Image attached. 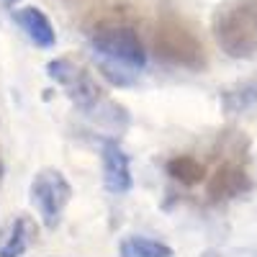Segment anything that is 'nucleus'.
I'll return each instance as SVG.
<instances>
[{"label":"nucleus","instance_id":"nucleus-1","mask_svg":"<svg viewBox=\"0 0 257 257\" xmlns=\"http://www.w3.org/2000/svg\"><path fill=\"white\" fill-rule=\"evenodd\" d=\"M90 47L103 75L116 85H132L147 64V49L139 34L128 26H100L90 34Z\"/></svg>","mask_w":257,"mask_h":257},{"label":"nucleus","instance_id":"nucleus-2","mask_svg":"<svg viewBox=\"0 0 257 257\" xmlns=\"http://www.w3.org/2000/svg\"><path fill=\"white\" fill-rule=\"evenodd\" d=\"M213 34L229 57H252L257 52V0H234L224 6L213 21Z\"/></svg>","mask_w":257,"mask_h":257},{"label":"nucleus","instance_id":"nucleus-3","mask_svg":"<svg viewBox=\"0 0 257 257\" xmlns=\"http://www.w3.org/2000/svg\"><path fill=\"white\" fill-rule=\"evenodd\" d=\"M155 52L160 54V59H165L170 64H178V67H185V70L198 72L206 67V52L201 47L198 36L175 18H167L157 26Z\"/></svg>","mask_w":257,"mask_h":257},{"label":"nucleus","instance_id":"nucleus-4","mask_svg":"<svg viewBox=\"0 0 257 257\" xmlns=\"http://www.w3.org/2000/svg\"><path fill=\"white\" fill-rule=\"evenodd\" d=\"M49 77L62 85L64 93H67V98L77 105L80 111L90 113V116H98L100 113V105H105L108 100L103 98V90L98 88V82L85 72L82 67H77V64L72 59H54L49 62L47 67Z\"/></svg>","mask_w":257,"mask_h":257},{"label":"nucleus","instance_id":"nucleus-5","mask_svg":"<svg viewBox=\"0 0 257 257\" xmlns=\"http://www.w3.org/2000/svg\"><path fill=\"white\" fill-rule=\"evenodd\" d=\"M72 198V188L57 170H41L31 183V203L39 211L44 226L54 229L62 221V213Z\"/></svg>","mask_w":257,"mask_h":257},{"label":"nucleus","instance_id":"nucleus-6","mask_svg":"<svg viewBox=\"0 0 257 257\" xmlns=\"http://www.w3.org/2000/svg\"><path fill=\"white\" fill-rule=\"evenodd\" d=\"M103 183L105 190L121 196V193L132 190V165H128L126 152L116 144V142H103Z\"/></svg>","mask_w":257,"mask_h":257},{"label":"nucleus","instance_id":"nucleus-7","mask_svg":"<svg viewBox=\"0 0 257 257\" xmlns=\"http://www.w3.org/2000/svg\"><path fill=\"white\" fill-rule=\"evenodd\" d=\"M206 190L213 201H226V198L242 196L244 190H249V178L237 165H221L216 173L208 178Z\"/></svg>","mask_w":257,"mask_h":257},{"label":"nucleus","instance_id":"nucleus-8","mask_svg":"<svg viewBox=\"0 0 257 257\" xmlns=\"http://www.w3.org/2000/svg\"><path fill=\"white\" fill-rule=\"evenodd\" d=\"M13 18H16V24L26 31V36L34 41L36 47H41V49L54 47V41H57L54 26H52V21L41 13L39 8L24 6V8H18V11L13 13Z\"/></svg>","mask_w":257,"mask_h":257},{"label":"nucleus","instance_id":"nucleus-9","mask_svg":"<svg viewBox=\"0 0 257 257\" xmlns=\"http://www.w3.org/2000/svg\"><path fill=\"white\" fill-rule=\"evenodd\" d=\"M36 237V226L29 216H18L11 229H8V237L0 244V257H21L34 242Z\"/></svg>","mask_w":257,"mask_h":257},{"label":"nucleus","instance_id":"nucleus-10","mask_svg":"<svg viewBox=\"0 0 257 257\" xmlns=\"http://www.w3.org/2000/svg\"><path fill=\"white\" fill-rule=\"evenodd\" d=\"M118 252L121 257H173V247L149 237H126Z\"/></svg>","mask_w":257,"mask_h":257},{"label":"nucleus","instance_id":"nucleus-11","mask_svg":"<svg viewBox=\"0 0 257 257\" xmlns=\"http://www.w3.org/2000/svg\"><path fill=\"white\" fill-rule=\"evenodd\" d=\"M167 173L183 185H196L206 178V167L196 157H175L167 165Z\"/></svg>","mask_w":257,"mask_h":257},{"label":"nucleus","instance_id":"nucleus-12","mask_svg":"<svg viewBox=\"0 0 257 257\" xmlns=\"http://www.w3.org/2000/svg\"><path fill=\"white\" fill-rule=\"evenodd\" d=\"M6 3H8V6H13V3H16V0H6Z\"/></svg>","mask_w":257,"mask_h":257},{"label":"nucleus","instance_id":"nucleus-13","mask_svg":"<svg viewBox=\"0 0 257 257\" xmlns=\"http://www.w3.org/2000/svg\"><path fill=\"white\" fill-rule=\"evenodd\" d=\"M0 175H3V162H0Z\"/></svg>","mask_w":257,"mask_h":257}]
</instances>
